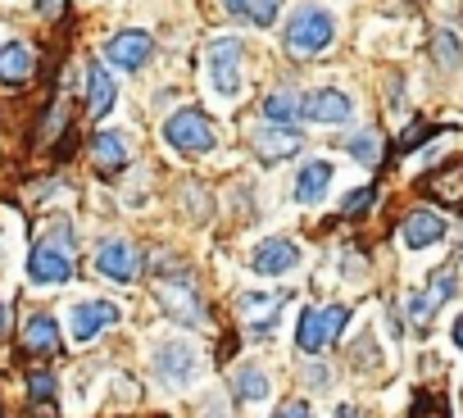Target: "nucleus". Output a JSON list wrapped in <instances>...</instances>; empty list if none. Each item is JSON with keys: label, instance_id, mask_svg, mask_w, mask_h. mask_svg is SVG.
<instances>
[{"label": "nucleus", "instance_id": "34", "mask_svg": "<svg viewBox=\"0 0 463 418\" xmlns=\"http://www.w3.org/2000/svg\"><path fill=\"white\" fill-rule=\"evenodd\" d=\"M42 10H46V14H55V10H60V0H42Z\"/></svg>", "mask_w": 463, "mask_h": 418}, {"label": "nucleus", "instance_id": "29", "mask_svg": "<svg viewBox=\"0 0 463 418\" xmlns=\"http://www.w3.org/2000/svg\"><path fill=\"white\" fill-rule=\"evenodd\" d=\"M373 195H377L373 186H364V191H354V195H345V214H364V209L373 204Z\"/></svg>", "mask_w": 463, "mask_h": 418}, {"label": "nucleus", "instance_id": "22", "mask_svg": "<svg viewBox=\"0 0 463 418\" xmlns=\"http://www.w3.org/2000/svg\"><path fill=\"white\" fill-rule=\"evenodd\" d=\"M222 5L241 24H255V28H273L278 24V0H222Z\"/></svg>", "mask_w": 463, "mask_h": 418}, {"label": "nucleus", "instance_id": "33", "mask_svg": "<svg viewBox=\"0 0 463 418\" xmlns=\"http://www.w3.org/2000/svg\"><path fill=\"white\" fill-rule=\"evenodd\" d=\"M5 328H10V318H5V300H0V337H5Z\"/></svg>", "mask_w": 463, "mask_h": 418}, {"label": "nucleus", "instance_id": "21", "mask_svg": "<svg viewBox=\"0 0 463 418\" xmlns=\"http://www.w3.org/2000/svg\"><path fill=\"white\" fill-rule=\"evenodd\" d=\"M114 100H118V91H114L109 69H105V64H91V73H87V109L100 119V114L114 109Z\"/></svg>", "mask_w": 463, "mask_h": 418}, {"label": "nucleus", "instance_id": "10", "mask_svg": "<svg viewBox=\"0 0 463 418\" xmlns=\"http://www.w3.org/2000/svg\"><path fill=\"white\" fill-rule=\"evenodd\" d=\"M350 114H354V105H350V96L336 91V87L309 91V96L300 100V119H309V123H345Z\"/></svg>", "mask_w": 463, "mask_h": 418}, {"label": "nucleus", "instance_id": "20", "mask_svg": "<svg viewBox=\"0 0 463 418\" xmlns=\"http://www.w3.org/2000/svg\"><path fill=\"white\" fill-rule=\"evenodd\" d=\"M287 300H291L287 291H269V296H264V291H246V296L237 300V309H241L246 323H273L278 309H287Z\"/></svg>", "mask_w": 463, "mask_h": 418}, {"label": "nucleus", "instance_id": "11", "mask_svg": "<svg viewBox=\"0 0 463 418\" xmlns=\"http://www.w3.org/2000/svg\"><path fill=\"white\" fill-rule=\"evenodd\" d=\"M458 291V282H454V273L449 269H440V273H431V282L422 287V291H413L409 296V318H418V323H427L449 296Z\"/></svg>", "mask_w": 463, "mask_h": 418}, {"label": "nucleus", "instance_id": "7", "mask_svg": "<svg viewBox=\"0 0 463 418\" xmlns=\"http://www.w3.org/2000/svg\"><path fill=\"white\" fill-rule=\"evenodd\" d=\"M150 55H155V42H150V33H141V28H128V33H118V37H109L105 42V60L114 64V69H146L150 64Z\"/></svg>", "mask_w": 463, "mask_h": 418}, {"label": "nucleus", "instance_id": "37", "mask_svg": "<svg viewBox=\"0 0 463 418\" xmlns=\"http://www.w3.org/2000/svg\"><path fill=\"white\" fill-rule=\"evenodd\" d=\"M0 418H5V413H0Z\"/></svg>", "mask_w": 463, "mask_h": 418}, {"label": "nucleus", "instance_id": "23", "mask_svg": "<svg viewBox=\"0 0 463 418\" xmlns=\"http://www.w3.org/2000/svg\"><path fill=\"white\" fill-rule=\"evenodd\" d=\"M237 395L250 400V404H264V400H269V377H264V368H241V373H237Z\"/></svg>", "mask_w": 463, "mask_h": 418}, {"label": "nucleus", "instance_id": "18", "mask_svg": "<svg viewBox=\"0 0 463 418\" xmlns=\"http://www.w3.org/2000/svg\"><path fill=\"white\" fill-rule=\"evenodd\" d=\"M24 346H28L33 355H42V359H55V355H60V323H55L51 314H28V323H24Z\"/></svg>", "mask_w": 463, "mask_h": 418}, {"label": "nucleus", "instance_id": "14", "mask_svg": "<svg viewBox=\"0 0 463 418\" xmlns=\"http://www.w3.org/2000/svg\"><path fill=\"white\" fill-rule=\"evenodd\" d=\"M400 242H404L409 251H427V246L445 242V219L431 214V209H413V214L400 223Z\"/></svg>", "mask_w": 463, "mask_h": 418}, {"label": "nucleus", "instance_id": "27", "mask_svg": "<svg viewBox=\"0 0 463 418\" xmlns=\"http://www.w3.org/2000/svg\"><path fill=\"white\" fill-rule=\"evenodd\" d=\"M28 391H33V400H55V377L37 368V373L28 377Z\"/></svg>", "mask_w": 463, "mask_h": 418}, {"label": "nucleus", "instance_id": "8", "mask_svg": "<svg viewBox=\"0 0 463 418\" xmlns=\"http://www.w3.org/2000/svg\"><path fill=\"white\" fill-rule=\"evenodd\" d=\"M300 246L296 242H287V237H269V242H260L255 246V255H250V269L260 273V278H282V273H291V269H300Z\"/></svg>", "mask_w": 463, "mask_h": 418}, {"label": "nucleus", "instance_id": "19", "mask_svg": "<svg viewBox=\"0 0 463 418\" xmlns=\"http://www.w3.org/2000/svg\"><path fill=\"white\" fill-rule=\"evenodd\" d=\"M91 155H96V164L105 168V173H123L128 168V159H132V150H128V137L123 132H96V141H91Z\"/></svg>", "mask_w": 463, "mask_h": 418}, {"label": "nucleus", "instance_id": "3", "mask_svg": "<svg viewBox=\"0 0 463 418\" xmlns=\"http://www.w3.org/2000/svg\"><path fill=\"white\" fill-rule=\"evenodd\" d=\"M241 55H246L241 37H213V42H209V51H204L209 87H213V96H218V100H227V105L241 96Z\"/></svg>", "mask_w": 463, "mask_h": 418}, {"label": "nucleus", "instance_id": "26", "mask_svg": "<svg viewBox=\"0 0 463 418\" xmlns=\"http://www.w3.org/2000/svg\"><path fill=\"white\" fill-rule=\"evenodd\" d=\"M345 150H350L354 159L373 164V159H377V137H373V132H359V137H350V141H345Z\"/></svg>", "mask_w": 463, "mask_h": 418}, {"label": "nucleus", "instance_id": "12", "mask_svg": "<svg viewBox=\"0 0 463 418\" xmlns=\"http://www.w3.org/2000/svg\"><path fill=\"white\" fill-rule=\"evenodd\" d=\"M250 146H255V159L260 164H278L287 155L300 150V132L296 128H255L250 132Z\"/></svg>", "mask_w": 463, "mask_h": 418}, {"label": "nucleus", "instance_id": "6", "mask_svg": "<svg viewBox=\"0 0 463 418\" xmlns=\"http://www.w3.org/2000/svg\"><path fill=\"white\" fill-rule=\"evenodd\" d=\"M164 141L182 155H209L213 150V123L204 109H177L164 123Z\"/></svg>", "mask_w": 463, "mask_h": 418}, {"label": "nucleus", "instance_id": "16", "mask_svg": "<svg viewBox=\"0 0 463 418\" xmlns=\"http://www.w3.org/2000/svg\"><path fill=\"white\" fill-rule=\"evenodd\" d=\"M332 177H336V168L327 159H309L296 177V200L300 204H323V195L332 191Z\"/></svg>", "mask_w": 463, "mask_h": 418}, {"label": "nucleus", "instance_id": "15", "mask_svg": "<svg viewBox=\"0 0 463 418\" xmlns=\"http://www.w3.org/2000/svg\"><path fill=\"white\" fill-rule=\"evenodd\" d=\"M155 296H159V305H164L173 318H182V323H191V328H200V323H204V318H200V300H195L191 282H155Z\"/></svg>", "mask_w": 463, "mask_h": 418}, {"label": "nucleus", "instance_id": "28", "mask_svg": "<svg viewBox=\"0 0 463 418\" xmlns=\"http://www.w3.org/2000/svg\"><path fill=\"white\" fill-rule=\"evenodd\" d=\"M431 191H440V195H458L463 191V168H454V177L445 173V177H431Z\"/></svg>", "mask_w": 463, "mask_h": 418}, {"label": "nucleus", "instance_id": "5", "mask_svg": "<svg viewBox=\"0 0 463 418\" xmlns=\"http://www.w3.org/2000/svg\"><path fill=\"white\" fill-rule=\"evenodd\" d=\"M155 377H159L164 386H173V391H186V386H195V382L204 377V359H200V350L186 346V341L159 346V350H155Z\"/></svg>", "mask_w": 463, "mask_h": 418}, {"label": "nucleus", "instance_id": "32", "mask_svg": "<svg viewBox=\"0 0 463 418\" xmlns=\"http://www.w3.org/2000/svg\"><path fill=\"white\" fill-rule=\"evenodd\" d=\"M449 341H454V350H463V314L454 318V332H449Z\"/></svg>", "mask_w": 463, "mask_h": 418}, {"label": "nucleus", "instance_id": "1", "mask_svg": "<svg viewBox=\"0 0 463 418\" xmlns=\"http://www.w3.org/2000/svg\"><path fill=\"white\" fill-rule=\"evenodd\" d=\"M28 282L33 287L73 282V228L64 219H51L46 237L28 251Z\"/></svg>", "mask_w": 463, "mask_h": 418}, {"label": "nucleus", "instance_id": "25", "mask_svg": "<svg viewBox=\"0 0 463 418\" xmlns=\"http://www.w3.org/2000/svg\"><path fill=\"white\" fill-rule=\"evenodd\" d=\"M436 60H440L445 69H458V60H463V42H458L449 28L436 33Z\"/></svg>", "mask_w": 463, "mask_h": 418}, {"label": "nucleus", "instance_id": "9", "mask_svg": "<svg viewBox=\"0 0 463 418\" xmlns=\"http://www.w3.org/2000/svg\"><path fill=\"white\" fill-rule=\"evenodd\" d=\"M118 323V305H109V300H82L73 314H69V337L78 341V346H87L96 332H105V328H114Z\"/></svg>", "mask_w": 463, "mask_h": 418}, {"label": "nucleus", "instance_id": "36", "mask_svg": "<svg viewBox=\"0 0 463 418\" xmlns=\"http://www.w3.org/2000/svg\"><path fill=\"white\" fill-rule=\"evenodd\" d=\"M37 418H46V413H37Z\"/></svg>", "mask_w": 463, "mask_h": 418}, {"label": "nucleus", "instance_id": "31", "mask_svg": "<svg viewBox=\"0 0 463 418\" xmlns=\"http://www.w3.org/2000/svg\"><path fill=\"white\" fill-rule=\"evenodd\" d=\"M309 382H314V391H323L327 386V368H309Z\"/></svg>", "mask_w": 463, "mask_h": 418}, {"label": "nucleus", "instance_id": "24", "mask_svg": "<svg viewBox=\"0 0 463 418\" xmlns=\"http://www.w3.org/2000/svg\"><path fill=\"white\" fill-rule=\"evenodd\" d=\"M264 114H269L273 123H287V128H291V119H300V100H296L291 91H273V96L264 100Z\"/></svg>", "mask_w": 463, "mask_h": 418}, {"label": "nucleus", "instance_id": "17", "mask_svg": "<svg viewBox=\"0 0 463 418\" xmlns=\"http://www.w3.org/2000/svg\"><path fill=\"white\" fill-rule=\"evenodd\" d=\"M33 73H37V55L24 42H5V46H0V82H5V87H24Z\"/></svg>", "mask_w": 463, "mask_h": 418}, {"label": "nucleus", "instance_id": "2", "mask_svg": "<svg viewBox=\"0 0 463 418\" xmlns=\"http://www.w3.org/2000/svg\"><path fill=\"white\" fill-rule=\"evenodd\" d=\"M336 42V19L323 5H300L287 19V51L291 55H323Z\"/></svg>", "mask_w": 463, "mask_h": 418}, {"label": "nucleus", "instance_id": "13", "mask_svg": "<svg viewBox=\"0 0 463 418\" xmlns=\"http://www.w3.org/2000/svg\"><path fill=\"white\" fill-rule=\"evenodd\" d=\"M96 269H100V278H109V282H132V278H137V246H132V242H100Z\"/></svg>", "mask_w": 463, "mask_h": 418}, {"label": "nucleus", "instance_id": "35", "mask_svg": "<svg viewBox=\"0 0 463 418\" xmlns=\"http://www.w3.org/2000/svg\"><path fill=\"white\" fill-rule=\"evenodd\" d=\"M341 418H354V409H350V404H345V409H341Z\"/></svg>", "mask_w": 463, "mask_h": 418}, {"label": "nucleus", "instance_id": "30", "mask_svg": "<svg viewBox=\"0 0 463 418\" xmlns=\"http://www.w3.org/2000/svg\"><path fill=\"white\" fill-rule=\"evenodd\" d=\"M273 418H314V409H309V404H300V400H287Z\"/></svg>", "mask_w": 463, "mask_h": 418}, {"label": "nucleus", "instance_id": "4", "mask_svg": "<svg viewBox=\"0 0 463 418\" xmlns=\"http://www.w3.org/2000/svg\"><path fill=\"white\" fill-rule=\"evenodd\" d=\"M350 323V309L345 305H327V309H305L300 314V328H296V346L305 355H323Z\"/></svg>", "mask_w": 463, "mask_h": 418}]
</instances>
